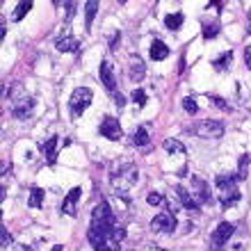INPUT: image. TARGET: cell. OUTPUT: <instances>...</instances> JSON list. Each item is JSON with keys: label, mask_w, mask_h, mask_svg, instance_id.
Returning <instances> with one entry per match:
<instances>
[{"label": "cell", "mask_w": 251, "mask_h": 251, "mask_svg": "<svg viewBox=\"0 0 251 251\" xmlns=\"http://www.w3.org/2000/svg\"><path fill=\"white\" fill-rule=\"evenodd\" d=\"M231 62H233V53H231V50H226V53H222L217 60L212 62V66H215L217 71H226V69L231 66Z\"/></svg>", "instance_id": "ffe728a7"}, {"label": "cell", "mask_w": 251, "mask_h": 251, "mask_svg": "<svg viewBox=\"0 0 251 251\" xmlns=\"http://www.w3.org/2000/svg\"><path fill=\"white\" fill-rule=\"evenodd\" d=\"M151 228L155 233H174L176 231V215L174 212H160L151 219Z\"/></svg>", "instance_id": "ba28073f"}, {"label": "cell", "mask_w": 251, "mask_h": 251, "mask_svg": "<svg viewBox=\"0 0 251 251\" xmlns=\"http://www.w3.org/2000/svg\"><path fill=\"white\" fill-rule=\"evenodd\" d=\"M57 146H60V137H48L39 144V151L44 153L48 165H55V160H57Z\"/></svg>", "instance_id": "5bb4252c"}, {"label": "cell", "mask_w": 251, "mask_h": 251, "mask_svg": "<svg viewBox=\"0 0 251 251\" xmlns=\"http://www.w3.org/2000/svg\"><path fill=\"white\" fill-rule=\"evenodd\" d=\"M55 48H57L60 53H75L80 48V41L75 39L69 30H64V32L57 37V41H55Z\"/></svg>", "instance_id": "4fadbf2b"}, {"label": "cell", "mask_w": 251, "mask_h": 251, "mask_svg": "<svg viewBox=\"0 0 251 251\" xmlns=\"http://www.w3.org/2000/svg\"><path fill=\"white\" fill-rule=\"evenodd\" d=\"M194 132L203 139H219L224 135V124H222V121H212V119L201 121V124L194 128Z\"/></svg>", "instance_id": "52a82bcc"}, {"label": "cell", "mask_w": 251, "mask_h": 251, "mask_svg": "<svg viewBox=\"0 0 251 251\" xmlns=\"http://www.w3.org/2000/svg\"><path fill=\"white\" fill-rule=\"evenodd\" d=\"M183 23H185V16L180 12H174V14H167L165 16V25H167V30H180L183 27Z\"/></svg>", "instance_id": "ac0fdd59"}, {"label": "cell", "mask_w": 251, "mask_h": 251, "mask_svg": "<svg viewBox=\"0 0 251 251\" xmlns=\"http://www.w3.org/2000/svg\"><path fill=\"white\" fill-rule=\"evenodd\" d=\"M233 233H235V226H233L231 222H222V224L212 231V245L215 247L228 245V240L233 238Z\"/></svg>", "instance_id": "30bf717a"}, {"label": "cell", "mask_w": 251, "mask_h": 251, "mask_svg": "<svg viewBox=\"0 0 251 251\" xmlns=\"http://www.w3.org/2000/svg\"><path fill=\"white\" fill-rule=\"evenodd\" d=\"M99 73H100V82L105 85V89L114 94V89H117V75H114L112 62H110V60H103V62H100Z\"/></svg>", "instance_id": "8fae6325"}, {"label": "cell", "mask_w": 251, "mask_h": 251, "mask_svg": "<svg viewBox=\"0 0 251 251\" xmlns=\"http://www.w3.org/2000/svg\"><path fill=\"white\" fill-rule=\"evenodd\" d=\"M149 130L146 128H137V130L132 132V144L135 146H149Z\"/></svg>", "instance_id": "44dd1931"}, {"label": "cell", "mask_w": 251, "mask_h": 251, "mask_svg": "<svg viewBox=\"0 0 251 251\" xmlns=\"http://www.w3.org/2000/svg\"><path fill=\"white\" fill-rule=\"evenodd\" d=\"M247 172H249V155H242V158H240V165H238V174H235V178H238V180H245L247 178Z\"/></svg>", "instance_id": "d4e9b609"}, {"label": "cell", "mask_w": 251, "mask_h": 251, "mask_svg": "<svg viewBox=\"0 0 251 251\" xmlns=\"http://www.w3.org/2000/svg\"><path fill=\"white\" fill-rule=\"evenodd\" d=\"M0 238H2V247H7V245H9V242H12V235L7 233V228H5V226L0 228Z\"/></svg>", "instance_id": "1f68e13d"}, {"label": "cell", "mask_w": 251, "mask_h": 251, "mask_svg": "<svg viewBox=\"0 0 251 251\" xmlns=\"http://www.w3.org/2000/svg\"><path fill=\"white\" fill-rule=\"evenodd\" d=\"M249 34H251V12H249Z\"/></svg>", "instance_id": "f35d334b"}, {"label": "cell", "mask_w": 251, "mask_h": 251, "mask_svg": "<svg viewBox=\"0 0 251 251\" xmlns=\"http://www.w3.org/2000/svg\"><path fill=\"white\" fill-rule=\"evenodd\" d=\"M146 201L151 205H167V199L160 194V192H149V197H146Z\"/></svg>", "instance_id": "4316f807"}, {"label": "cell", "mask_w": 251, "mask_h": 251, "mask_svg": "<svg viewBox=\"0 0 251 251\" xmlns=\"http://www.w3.org/2000/svg\"><path fill=\"white\" fill-rule=\"evenodd\" d=\"M219 34V25L217 23H212V25H205L203 27V39H215Z\"/></svg>", "instance_id": "f1b7e54d"}, {"label": "cell", "mask_w": 251, "mask_h": 251, "mask_svg": "<svg viewBox=\"0 0 251 251\" xmlns=\"http://www.w3.org/2000/svg\"><path fill=\"white\" fill-rule=\"evenodd\" d=\"M149 251H167V249H160V247H151Z\"/></svg>", "instance_id": "8d00e7d4"}, {"label": "cell", "mask_w": 251, "mask_h": 251, "mask_svg": "<svg viewBox=\"0 0 251 251\" xmlns=\"http://www.w3.org/2000/svg\"><path fill=\"white\" fill-rule=\"evenodd\" d=\"M210 100L219 107V110H224V112H231V105H228L224 99H219V96H210Z\"/></svg>", "instance_id": "f546056e"}, {"label": "cell", "mask_w": 251, "mask_h": 251, "mask_svg": "<svg viewBox=\"0 0 251 251\" xmlns=\"http://www.w3.org/2000/svg\"><path fill=\"white\" fill-rule=\"evenodd\" d=\"M176 197H178L180 205H183L185 210H190V212H199V210H201V205H199L197 201H194L192 192L187 190L185 185H176Z\"/></svg>", "instance_id": "9a60e30c"}, {"label": "cell", "mask_w": 251, "mask_h": 251, "mask_svg": "<svg viewBox=\"0 0 251 251\" xmlns=\"http://www.w3.org/2000/svg\"><path fill=\"white\" fill-rule=\"evenodd\" d=\"M100 135L105 139H112V142H117V139L124 137V130H121L119 126V119H114V117H103V121H100Z\"/></svg>", "instance_id": "9c48e42d"}, {"label": "cell", "mask_w": 251, "mask_h": 251, "mask_svg": "<svg viewBox=\"0 0 251 251\" xmlns=\"http://www.w3.org/2000/svg\"><path fill=\"white\" fill-rule=\"evenodd\" d=\"M139 178V172H137V165H132V162H128V165H121L117 172L112 174V178H110V183H112V187L117 190V197H126V192L130 190V187H135V183H137Z\"/></svg>", "instance_id": "277c9868"}, {"label": "cell", "mask_w": 251, "mask_h": 251, "mask_svg": "<svg viewBox=\"0 0 251 251\" xmlns=\"http://www.w3.org/2000/svg\"><path fill=\"white\" fill-rule=\"evenodd\" d=\"M208 7H215V9H222V7H224V2H210V5Z\"/></svg>", "instance_id": "e575fe53"}, {"label": "cell", "mask_w": 251, "mask_h": 251, "mask_svg": "<svg viewBox=\"0 0 251 251\" xmlns=\"http://www.w3.org/2000/svg\"><path fill=\"white\" fill-rule=\"evenodd\" d=\"M78 9V2H66V23L73 19V14Z\"/></svg>", "instance_id": "4dcf8cb0"}, {"label": "cell", "mask_w": 251, "mask_h": 251, "mask_svg": "<svg viewBox=\"0 0 251 251\" xmlns=\"http://www.w3.org/2000/svg\"><path fill=\"white\" fill-rule=\"evenodd\" d=\"M165 151H169V153H180V155H185V146L180 144L178 139H167V142H165Z\"/></svg>", "instance_id": "cb8c5ba5"}, {"label": "cell", "mask_w": 251, "mask_h": 251, "mask_svg": "<svg viewBox=\"0 0 251 251\" xmlns=\"http://www.w3.org/2000/svg\"><path fill=\"white\" fill-rule=\"evenodd\" d=\"M9 112L16 119H27L34 112V99L27 94V89L21 82H14L9 89Z\"/></svg>", "instance_id": "6da1fadb"}, {"label": "cell", "mask_w": 251, "mask_h": 251, "mask_svg": "<svg viewBox=\"0 0 251 251\" xmlns=\"http://www.w3.org/2000/svg\"><path fill=\"white\" fill-rule=\"evenodd\" d=\"M128 73H130V80H132V82H139V80L146 75L144 60H142L139 55H132V57H130V66H128Z\"/></svg>", "instance_id": "2e32d148"}, {"label": "cell", "mask_w": 251, "mask_h": 251, "mask_svg": "<svg viewBox=\"0 0 251 251\" xmlns=\"http://www.w3.org/2000/svg\"><path fill=\"white\" fill-rule=\"evenodd\" d=\"M215 192H217V199L222 201L224 208H231L242 199V192L238 187V178L235 176H228V174H222L215 180Z\"/></svg>", "instance_id": "3957f363"}, {"label": "cell", "mask_w": 251, "mask_h": 251, "mask_svg": "<svg viewBox=\"0 0 251 251\" xmlns=\"http://www.w3.org/2000/svg\"><path fill=\"white\" fill-rule=\"evenodd\" d=\"M30 9H32V2H30V0H25V2H19V5H16V9H14V14H12V19L14 21H21L27 12H30Z\"/></svg>", "instance_id": "603a6c76"}, {"label": "cell", "mask_w": 251, "mask_h": 251, "mask_svg": "<svg viewBox=\"0 0 251 251\" xmlns=\"http://www.w3.org/2000/svg\"><path fill=\"white\" fill-rule=\"evenodd\" d=\"M16 251H32L30 247H16Z\"/></svg>", "instance_id": "d590c367"}, {"label": "cell", "mask_w": 251, "mask_h": 251, "mask_svg": "<svg viewBox=\"0 0 251 251\" xmlns=\"http://www.w3.org/2000/svg\"><path fill=\"white\" fill-rule=\"evenodd\" d=\"M44 197H46V192L41 190V187H32L30 197H27V205L30 208H41L44 205Z\"/></svg>", "instance_id": "d6986e66"}, {"label": "cell", "mask_w": 251, "mask_h": 251, "mask_svg": "<svg viewBox=\"0 0 251 251\" xmlns=\"http://www.w3.org/2000/svg\"><path fill=\"white\" fill-rule=\"evenodd\" d=\"M96 12H99V2L96 0H89L85 5V19H87V30L92 27V21H94V16H96Z\"/></svg>", "instance_id": "7402d4cb"}, {"label": "cell", "mask_w": 251, "mask_h": 251, "mask_svg": "<svg viewBox=\"0 0 251 251\" xmlns=\"http://www.w3.org/2000/svg\"><path fill=\"white\" fill-rule=\"evenodd\" d=\"M151 60H155V62H162V60H167L169 57V48H167V44L165 41H160V39H153V44H151Z\"/></svg>", "instance_id": "e0dca14e"}, {"label": "cell", "mask_w": 251, "mask_h": 251, "mask_svg": "<svg viewBox=\"0 0 251 251\" xmlns=\"http://www.w3.org/2000/svg\"><path fill=\"white\" fill-rule=\"evenodd\" d=\"M80 194H82V190H80V187H73L64 197V201H62V212H64V215H69V217H75V215H78Z\"/></svg>", "instance_id": "7c38bea8"}, {"label": "cell", "mask_w": 251, "mask_h": 251, "mask_svg": "<svg viewBox=\"0 0 251 251\" xmlns=\"http://www.w3.org/2000/svg\"><path fill=\"white\" fill-rule=\"evenodd\" d=\"M112 96H114V105H117V107H124V105H126V99H124V94H117V92H114Z\"/></svg>", "instance_id": "d6a6232c"}, {"label": "cell", "mask_w": 251, "mask_h": 251, "mask_svg": "<svg viewBox=\"0 0 251 251\" xmlns=\"http://www.w3.org/2000/svg\"><path fill=\"white\" fill-rule=\"evenodd\" d=\"M94 99V92L89 87H78V89H73L71 99H69V107H71V114L73 117H80V114L85 112L89 103Z\"/></svg>", "instance_id": "5b68a950"}, {"label": "cell", "mask_w": 251, "mask_h": 251, "mask_svg": "<svg viewBox=\"0 0 251 251\" xmlns=\"http://www.w3.org/2000/svg\"><path fill=\"white\" fill-rule=\"evenodd\" d=\"M183 107H185V112H190V114H197V110H199L197 100L192 99V96H185V99H183Z\"/></svg>", "instance_id": "83f0119b"}, {"label": "cell", "mask_w": 251, "mask_h": 251, "mask_svg": "<svg viewBox=\"0 0 251 251\" xmlns=\"http://www.w3.org/2000/svg\"><path fill=\"white\" fill-rule=\"evenodd\" d=\"M89 231H96V233H103V235H110L114 240V231H117V217H114L112 208L107 201H100L92 212V226ZM119 245V242H117Z\"/></svg>", "instance_id": "7a4b0ae2"}, {"label": "cell", "mask_w": 251, "mask_h": 251, "mask_svg": "<svg viewBox=\"0 0 251 251\" xmlns=\"http://www.w3.org/2000/svg\"><path fill=\"white\" fill-rule=\"evenodd\" d=\"M130 99H132V103H135L137 107H144L146 105V92H144V89H135Z\"/></svg>", "instance_id": "484cf974"}, {"label": "cell", "mask_w": 251, "mask_h": 251, "mask_svg": "<svg viewBox=\"0 0 251 251\" xmlns=\"http://www.w3.org/2000/svg\"><path fill=\"white\" fill-rule=\"evenodd\" d=\"M53 251H62V247H60V245H55V247H53Z\"/></svg>", "instance_id": "74e56055"}, {"label": "cell", "mask_w": 251, "mask_h": 251, "mask_svg": "<svg viewBox=\"0 0 251 251\" xmlns=\"http://www.w3.org/2000/svg\"><path fill=\"white\" fill-rule=\"evenodd\" d=\"M245 62H247V66L251 69V44L245 48Z\"/></svg>", "instance_id": "836d02e7"}, {"label": "cell", "mask_w": 251, "mask_h": 251, "mask_svg": "<svg viewBox=\"0 0 251 251\" xmlns=\"http://www.w3.org/2000/svg\"><path fill=\"white\" fill-rule=\"evenodd\" d=\"M192 197L197 201L199 205H205V203H212V194H210V185L205 183L201 176H192Z\"/></svg>", "instance_id": "8992f818"}]
</instances>
